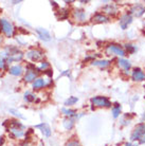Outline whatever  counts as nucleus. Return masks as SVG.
Segmentation results:
<instances>
[{
    "instance_id": "f257e3e1",
    "label": "nucleus",
    "mask_w": 145,
    "mask_h": 146,
    "mask_svg": "<svg viewBox=\"0 0 145 146\" xmlns=\"http://www.w3.org/2000/svg\"><path fill=\"white\" fill-rule=\"evenodd\" d=\"M105 54L108 56L111 55H116V56H120L121 58H123L124 56L126 55V52L124 50L123 47H121L120 44H108L105 47Z\"/></svg>"
},
{
    "instance_id": "f03ea898",
    "label": "nucleus",
    "mask_w": 145,
    "mask_h": 146,
    "mask_svg": "<svg viewBox=\"0 0 145 146\" xmlns=\"http://www.w3.org/2000/svg\"><path fill=\"white\" fill-rule=\"evenodd\" d=\"M91 104L94 107H103V108H110L112 104L107 96H93L90 100Z\"/></svg>"
},
{
    "instance_id": "7ed1b4c3",
    "label": "nucleus",
    "mask_w": 145,
    "mask_h": 146,
    "mask_svg": "<svg viewBox=\"0 0 145 146\" xmlns=\"http://www.w3.org/2000/svg\"><path fill=\"white\" fill-rule=\"evenodd\" d=\"M27 57L32 62H40L45 57V53L39 49H32L27 52Z\"/></svg>"
},
{
    "instance_id": "20e7f679",
    "label": "nucleus",
    "mask_w": 145,
    "mask_h": 146,
    "mask_svg": "<svg viewBox=\"0 0 145 146\" xmlns=\"http://www.w3.org/2000/svg\"><path fill=\"white\" fill-rule=\"evenodd\" d=\"M145 133V124L144 123H140L138 124L134 129L132 130L130 135V141L131 142H134V141H139V139L142 137V135Z\"/></svg>"
},
{
    "instance_id": "39448f33",
    "label": "nucleus",
    "mask_w": 145,
    "mask_h": 146,
    "mask_svg": "<svg viewBox=\"0 0 145 146\" xmlns=\"http://www.w3.org/2000/svg\"><path fill=\"white\" fill-rule=\"evenodd\" d=\"M0 27L2 32L5 34L7 37H12L14 33V27L10 21H7V19H0Z\"/></svg>"
},
{
    "instance_id": "423d86ee",
    "label": "nucleus",
    "mask_w": 145,
    "mask_h": 146,
    "mask_svg": "<svg viewBox=\"0 0 145 146\" xmlns=\"http://www.w3.org/2000/svg\"><path fill=\"white\" fill-rule=\"evenodd\" d=\"M132 19H134V17H132V15H131L130 13H126V14L122 15L120 17V19H119L121 29L126 30L127 28H128V26L132 22Z\"/></svg>"
},
{
    "instance_id": "0eeeda50",
    "label": "nucleus",
    "mask_w": 145,
    "mask_h": 146,
    "mask_svg": "<svg viewBox=\"0 0 145 146\" xmlns=\"http://www.w3.org/2000/svg\"><path fill=\"white\" fill-rule=\"evenodd\" d=\"M131 80L137 83H141L145 80V72L140 68H134L131 72Z\"/></svg>"
},
{
    "instance_id": "6e6552de",
    "label": "nucleus",
    "mask_w": 145,
    "mask_h": 146,
    "mask_svg": "<svg viewBox=\"0 0 145 146\" xmlns=\"http://www.w3.org/2000/svg\"><path fill=\"white\" fill-rule=\"evenodd\" d=\"M102 11H103V14H105L106 16H116L119 11H118V7L114 3H108L104 5V7H102Z\"/></svg>"
},
{
    "instance_id": "1a4fd4ad",
    "label": "nucleus",
    "mask_w": 145,
    "mask_h": 146,
    "mask_svg": "<svg viewBox=\"0 0 145 146\" xmlns=\"http://www.w3.org/2000/svg\"><path fill=\"white\" fill-rule=\"evenodd\" d=\"M73 19L77 22H84L86 20V13L83 9H74L72 12Z\"/></svg>"
},
{
    "instance_id": "9d476101",
    "label": "nucleus",
    "mask_w": 145,
    "mask_h": 146,
    "mask_svg": "<svg viewBox=\"0 0 145 146\" xmlns=\"http://www.w3.org/2000/svg\"><path fill=\"white\" fill-rule=\"evenodd\" d=\"M129 13H130L132 16H134V17H141V16H143L145 13V7L140 3L136 4V5H134V7H131Z\"/></svg>"
},
{
    "instance_id": "9b49d317",
    "label": "nucleus",
    "mask_w": 145,
    "mask_h": 146,
    "mask_svg": "<svg viewBox=\"0 0 145 146\" xmlns=\"http://www.w3.org/2000/svg\"><path fill=\"white\" fill-rule=\"evenodd\" d=\"M109 21V17L103 13H95L91 17V22L93 23H106Z\"/></svg>"
},
{
    "instance_id": "f8f14e48",
    "label": "nucleus",
    "mask_w": 145,
    "mask_h": 146,
    "mask_svg": "<svg viewBox=\"0 0 145 146\" xmlns=\"http://www.w3.org/2000/svg\"><path fill=\"white\" fill-rule=\"evenodd\" d=\"M48 85H49V83L47 82V80H45L43 77H38L32 83V87L34 90H39V89H43Z\"/></svg>"
},
{
    "instance_id": "ddd939ff",
    "label": "nucleus",
    "mask_w": 145,
    "mask_h": 146,
    "mask_svg": "<svg viewBox=\"0 0 145 146\" xmlns=\"http://www.w3.org/2000/svg\"><path fill=\"white\" fill-rule=\"evenodd\" d=\"M39 73L38 72H35V71H33V70H27V72L25 74V77H23V80H25V83H33L34 80L37 78V75H38Z\"/></svg>"
},
{
    "instance_id": "4468645a",
    "label": "nucleus",
    "mask_w": 145,
    "mask_h": 146,
    "mask_svg": "<svg viewBox=\"0 0 145 146\" xmlns=\"http://www.w3.org/2000/svg\"><path fill=\"white\" fill-rule=\"evenodd\" d=\"M110 60H107V59H94L93 62H91V65L92 66H95V67H98V68H101V69H106V68H108L110 66Z\"/></svg>"
},
{
    "instance_id": "2eb2a0df",
    "label": "nucleus",
    "mask_w": 145,
    "mask_h": 146,
    "mask_svg": "<svg viewBox=\"0 0 145 146\" xmlns=\"http://www.w3.org/2000/svg\"><path fill=\"white\" fill-rule=\"evenodd\" d=\"M36 32L38 34V36L40 37V39H43L44 41H50L51 40V35L48 30L38 28V29H36Z\"/></svg>"
},
{
    "instance_id": "dca6fc26",
    "label": "nucleus",
    "mask_w": 145,
    "mask_h": 146,
    "mask_svg": "<svg viewBox=\"0 0 145 146\" xmlns=\"http://www.w3.org/2000/svg\"><path fill=\"white\" fill-rule=\"evenodd\" d=\"M35 128L39 129L40 131H41V133H43L45 137H50L51 135V128L47 123H41V124L36 125Z\"/></svg>"
},
{
    "instance_id": "f3484780",
    "label": "nucleus",
    "mask_w": 145,
    "mask_h": 146,
    "mask_svg": "<svg viewBox=\"0 0 145 146\" xmlns=\"http://www.w3.org/2000/svg\"><path fill=\"white\" fill-rule=\"evenodd\" d=\"M118 66L122 68L123 70L125 71H129L131 69V64L130 62L128 60V59H125V58H119L118 59Z\"/></svg>"
},
{
    "instance_id": "a211bd4d",
    "label": "nucleus",
    "mask_w": 145,
    "mask_h": 146,
    "mask_svg": "<svg viewBox=\"0 0 145 146\" xmlns=\"http://www.w3.org/2000/svg\"><path fill=\"white\" fill-rule=\"evenodd\" d=\"M69 14H70V12L68 11L67 9H61L59 11H57L55 13L58 20H65V19H67L69 17Z\"/></svg>"
},
{
    "instance_id": "6ab92c4d",
    "label": "nucleus",
    "mask_w": 145,
    "mask_h": 146,
    "mask_svg": "<svg viewBox=\"0 0 145 146\" xmlns=\"http://www.w3.org/2000/svg\"><path fill=\"white\" fill-rule=\"evenodd\" d=\"M9 72H10V74L14 75V76H19V75L22 74L23 69H22V67L20 66V65H16V66L11 67V68L9 69Z\"/></svg>"
},
{
    "instance_id": "aec40b11",
    "label": "nucleus",
    "mask_w": 145,
    "mask_h": 146,
    "mask_svg": "<svg viewBox=\"0 0 145 146\" xmlns=\"http://www.w3.org/2000/svg\"><path fill=\"white\" fill-rule=\"evenodd\" d=\"M9 131H11V138L13 139H20L21 137L25 135V132L22 129H18V128H12Z\"/></svg>"
},
{
    "instance_id": "412c9836",
    "label": "nucleus",
    "mask_w": 145,
    "mask_h": 146,
    "mask_svg": "<svg viewBox=\"0 0 145 146\" xmlns=\"http://www.w3.org/2000/svg\"><path fill=\"white\" fill-rule=\"evenodd\" d=\"M121 111H122V106H121V104H119V103L113 104L112 105V117H113V119H118V117H120Z\"/></svg>"
},
{
    "instance_id": "4be33fe9",
    "label": "nucleus",
    "mask_w": 145,
    "mask_h": 146,
    "mask_svg": "<svg viewBox=\"0 0 145 146\" xmlns=\"http://www.w3.org/2000/svg\"><path fill=\"white\" fill-rule=\"evenodd\" d=\"M63 125H64L66 130H71L74 126V119L73 117H66L63 122Z\"/></svg>"
},
{
    "instance_id": "5701e85b",
    "label": "nucleus",
    "mask_w": 145,
    "mask_h": 146,
    "mask_svg": "<svg viewBox=\"0 0 145 146\" xmlns=\"http://www.w3.org/2000/svg\"><path fill=\"white\" fill-rule=\"evenodd\" d=\"M22 57H23V54H22L21 52H18L17 54L9 56L5 62H7V64H10V62H19V60H21L22 59Z\"/></svg>"
},
{
    "instance_id": "b1692460",
    "label": "nucleus",
    "mask_w": 145,
    "mask_h": 146,
    "mask_svg": "<svg viewBox=\"0 0 145 146\" xmlns=\"http://www.w3.org/2000/svg\"><path fill=\"white\" fill-rule=\"evenodd\" d=\"M124 50L126 53H129V54H134L137 52V47L132 44H124Z\"/></svg>"
},
{
    "instance_id": "393cba45",
    "label": "nucleus",
    "mask_w": 145,
    "mask_h": 146,
    "mask_svg": "<svg viewBox=\"0 0 145 146\" xmlns=\"http://www.w3.org/2000/svg\"><path fill=\"white\" fill-rule=\"evenodd\" d=\"M62 112L67 115L68 117H77V111L76 110H73V109H67V108H63L62 109Z\"/></svg>"
},
{
    "instance_id": "a878e982",
    "label": "nucleus",
    "mask_w": 145,
    "mask_h": 146,
    "mask_svg": "<svg viewBox=\"0 0 145 146\" xmlns=\"http://www.w3.org/2000/svg\"><path fill=\"white\" fill-rule=\"evenodd\" d=\"M49 67H50V64H49L48 62H41L40 66L37 68V72H38V73L45 72L46 70L49 69Z\"/></svg>"
},
{
    "instance_id": "bb28decb",
    "label": "nucleus",
    "mask_w": 145,
    "mask_h": 146,
    "mask_svg": "<svg viewBox=\"0 0 145 146\" xmlns=\"http://www.w3.org/2000/svg\"><path fill=\"white\" fill-rule=\"evenodd\" d=\"M77 101H78V99L75 98V96H69V99L66 100L65 106H72L75 103H77Z\"/></svg>"
},
{
    "instance_id": "cd10ccee",
    "label": "nucleus",
    "mask_w": 145,
    "mask_h": 146,
    "mask_svg": "<svg viewBox=\"0 0 145 146\" xmlns=\"http://www.w3.org/2000/svg\"><path fill=\"white\" fill-rule=\"evenodd\" d=\"M35 95L32 94V93H30V92H25V101L28 103H33L35 101Z\"/></svg>"
},
{
    "instance_id": "c85d7f7f",
    "label": "nucleus",
    "mask_w": 145,
    "mask_h": 146,
    "mask_svg": "<svg viewBox=\"0 0 145 146\" xmlns=\"http://www.w3.org/2000/svg\"><path fill=\"white\" fill-rule=\"evenodd\" d=\"M10 113H12V114H14L15 117H19V119H22V120H23V119H25V117H23V115H22L21 113L19 112L18 110H16V109H13V108H12V109H10Z\"/></svg>"
},
{
    "instance_id": "c756f323",
    "label": "nucleus",
    "mask_w": 145,
    "mask_h": 146,
    "mask_svg": "<svg viewBox=\"0 0 145 146\" xmlns=\"http://www.w3.org/2000/svg\"><path fill=\"white\" fill-rule=\"evenodd\" d=\"M65 146H80V142L77 141V140H69L68 142L66 143Z\"/></svg>"
},
{
    "instance_id": "7c9ffc66",
    "label": "nucleus",
    "mask_w": 145,
    "mask_h": 146,
    "mask_svg": "<svg viewBox=\"0 0 145 146\" xmlns=\"http://www.w3.org/2000/svg\"><path fill=\"white\" fill-rule=\"evenodd\" d=\"M1 69H7V62L0 56V70Z\"/></svg>"
},
{
    "instance_id": "2f4dec72",
    "label": "nucleus",
    "mask_w": 145,
    "mask_h": 146,
    "mask_svg": "<svg viewBox=\"0 0 145 146\" xmlns=\"http://www.w3.org/2000/svg\"><path fill=\"white\" fill-rule=\"evenodd\" d=\"M63 76H70V70H66V71H64V72L59 75V78Z\"/></svg>"
},
{
    "instance_id": "473e14b6",
    "label": "nucleus",
    "mask_w": 145,
    "mask_h": 146,
    "mask_svg": "<svg viewBox=\"0 0 145 146\" xmlns=\"http://www.w3.org/2000/svg\"><path fill=\"white\" fill-rule=\"evenodd\" d=\"M44 73H45V74H47V75H48L49 77H52V75H53V71H52L51 69L46 70V71H45Z\"/></svg>"
},
{
    "instance_id": "72a5a7b5",
    "label": "nucleus",
    "mask_w": 145,
    "mask_h": 146,
    "mask_svg": "<svg viewBox=\"0 0 145 146\" xmlns=\"http://www.w3.org/2000/svg\"><path fill=\"white\" fill-rule=\"evenodd\" d=\"M139 144H145V133H143L141 138L139 139Z\"/></svg>"
},
{
    "instance_id": "f704fd0d",
    "label": "nucleus",
    "mask_w": 145,
    "mask_h": 146,
    "mask_svg": "<svg viewBox=\"0 0 145 146\" xmlns=\"http://www.w3.org/2000/svg\"><path fill=\"white\" fill-rule=\"evenodd\" d=\"M18 31L22 34H28V33H29L27 30H23V28H18Z\"/></svg>"
},
{
    "instance_id": "c9c22d12",
    "label": "nucleus",
    "mask_w": 145,
    "mask_h": 146,
    "mask_svg": "<svg viewBox=\"0 0 145 146\" xmlns=\"http://www.w3.org/2000/svg\"><path fill=\"white\" fill-rule=\"evenodd\" d=\"M3 144H4V137L1 135V137H0V146H2Z\"/></svg>"
},
{
    "instance_id": "e433bc0d",
    "label": "nucleus",
    "mask_w": 145,
    "mask_h": 146,
    "mask_svg": "<svg viewBox=\"0 0 145 146\" xmlns=\"http://www.w3.org/2000/svg\"><path fill=\"white\" fill-rule=\"evenodd\" d=\"M50 3H51V5H52V7H54L55 9H56V7H58V4H57V2H55V1H51Z\"/></svg>"
},
{
    "instance_id": "4c0bfd02",
    "label": "nucleus",
    "mask_w": 145,
    "mask_h": 146,
    "mask_svg": "<svg viewBox=\"0 0 145 146\" xmlns=\"http://www.w3.org/2000/svg\"><path fill=\"white\" fill-rule=\"evenodd\" d=\"M124 146H132V144H131L130 142H127V143H125V144H124Z\"/></svg>"
},
{
    "instance_id": "58836bf2",
    "label": "nucleus",
    "mask_w": 145,
    "mask_h": 146,
    "mask_svg": "<svg viewBox=\"0 0 145 146\" xmlns=\"http://www.w3.org/2000/svg\"><path fill=\"white\" fill-rule=\"evenodd\" d=\"M19 2H20V1H13V3H14V4H16V3H19Z\"/></svg>"
},
{
    "instance_id": "ea45409f",
    "label": "nucleus",
    "mask_w": 145,
    "mask_h": 146,
    "mask_svg": "<svg viewBox=\"0 0 145 146\" xmlns=\"http://www.w3.org/2000/svg\"><path fill=\"white\" fill-rule=\"evenodd\" d=\"M21 146H29V145H28V144H22Z\"/></svg>"
},
{
    "instance_id": "a19ab883",
    "label": "nucleus",
    "mask_w": 145,
    "mask_h": 146,
    "mask_svg": "<svg viewBox=\"0 0 145 146\" xmlns=\"http://www.w3.org/2000/svg\"><path fill=\"white\" fill-rule=\"evenodd\" d=\"M1 75H2V72H1V70H0V76H1Z\"/></svg>"
},
{
    "instance_id": "79ce46f5",
    "label": "nucleus",
    "mask_w": 145,
    "mask_h": 146,
    "mask_svg": "<svg viewBox=\"0 0 145 146\" xmlns=\"http://www.w3.org/2000/svg\"><path fill=\"white\" fill-rule=\"evenodd\" d=\"M1 31H2V30H1V27H0V33H1Z\"/></svg>"
},
{
    "instance_id": "37998d69",
    "label": "nucleus",
    "mask_w": 145,
    "mask_h": 146,
    "mask_svg": "<svg viewBox=\"0 0 145 146\" xmlns=\"http://www.w3.org/2000/svg\"><path fill=\"white\" fill-rule=\"evenodd\" d=\"M144 26H145V23H144Z\"/></svg>"
}]
</instances>
